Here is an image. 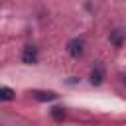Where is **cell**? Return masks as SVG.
<instances>
[{
    "label": "cell",
    "mask_w": 126,
    "mask_h": 126,
    "mask_svg": "<svg viewBox=\"0 0 126 126\" xmlns=\"http://www.w3.org/2000/svg\"><path fill=\"white\" fill-rule=\"evenodd\" d=\"M67 51L73 55V57H81L83 55V51H85V41L83 39H71L69 41V45H67Z\"/></svg>",
    "instance_id": "cell-1"
},
{
    "label": "cell",
    "mask_w": 126,
    "mask_h": 126,
    "mask_svg": "<svg viewBox=\"0 0 126 126\" xmlns=\"http://www.w3.org/2000/svg\"><path fill=\"white\" fill-rule=\"evenodd\" d=\"M22 61H24V63H30V65H32V63H35V61H37V49H35V47H32V45H30V47H26V49H24V53H22Z\"/></svg>",
    "instance_id": "cell-2"
},
{
    "label": "cell",
    "mask_w": 126,
    "mask_h": 126,
    "mask_svg": "<svg viewBox=\"0 0 126 126\" xmlns=\"http://www.w3.org/2000/svg\"><path fill=\"white\" fill-rule=\"evenodd\" d=\"M91 83H93V85H100V83H102V69H100V67L93 69V73H91Z\"/></svg>",
    "instance_id": "cell-3"
},
{
    "label": "cell",
    "mask_w": 126,
    "mask_h": 126,
    "mask_svg": "<svg viewBox=\"0 0 126 126\" xmlns=\"http://www.w3.org/2000/svg\"><path fill=\"white\" fill-rule=\"evenodd\" d=\"M122 37H124V33H122L120 30L112 32V35H110V39H112V43H114L116 47H120V45H122Z\"/></svg>",
    "instance_id": "cell-4"
},
{
    "label": "cell",
    "mask_w": 126,
    "mask_h": 126,
    "mask_svg": "<svg viewBox=\"0 0 126 126\" xmlns=\"http://www.w3.org/2000/svg\"><path fill=\"white\" fill-rule=\"evenodd\" d=\"M0 98H2V100H12V98H14V91L8 89V87H2V89H0Z\"/></svg>",
    "instance_id": "cell-5"
},
{
    "label": "cell",
    "mask_w": 126,
    "mask_h": 126,
    "mask_svg": "<svg viewBox=\"0 0 126 126\" xmlns=\"http://www.w3.org/2000/svg\"><path fill=\"white\" fill-rule=\"evenodd\" d=\"M33 96H35L37 100H53V98H55L53 93H33Z\"/></svg>",
    "instance_id": "cell-6"
},
{
    "label": "cell",
    "mask_w": 126,
    "mask_h": 126,
    "mask_svg": "<svg viewBox=\"0 0 126 126\" xmlns=\"http://www.w3.org/2000/svg\"><path fill=\"white\" fill-rule=\"evenodd\" d=\"M51 114H53L55 120H63V118H65V110H63V108H53Z\"/></svg>",
    "instance_id": "cell-7"
}]
</instances>
